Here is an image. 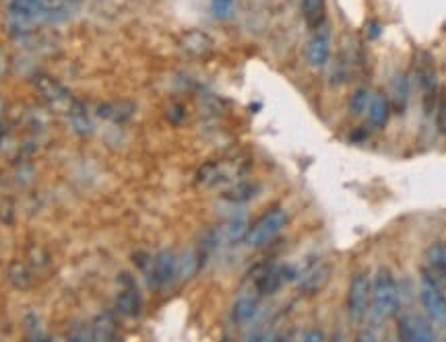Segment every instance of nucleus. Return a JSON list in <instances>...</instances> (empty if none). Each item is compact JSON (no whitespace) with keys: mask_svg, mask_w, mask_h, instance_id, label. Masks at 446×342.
Here are the masks:
<instances>
[{"mask_svg":"<svg viewBox=\"0 0 446 342\" xmlns=\"http://www.w3.org/2000/svg\"><path fill=\"white\" fill-rule=\"evenodd\" d=\"M66 114H68L70 126H72L79 134H89V132H91V118H89V114L85 112L83 105L72 103V105L68 108Z\"/></svg>","mask_w":446,"mask_h":342,"instance_id":"20","label":"nucleus"},{"mask_svg":"<svg viewBox=\"0 0 446 342\" xmlns=\"http://www.w3.org/2000/svg\"><path fill=\"white\" fill-rule=\"evenodd\" d=\"M302 339L304 341H324V334L322 332H306Z\"/></svg>","mask_w":446,"mask_h":342,"instance_id":"25","label":"nucleus"},{"mask_svg":"<svg viewBox=\"0 0 446 342\" xmlns=\"http://www.w3.org/2000/svg\"><path fill=\"white\" fill-rule=\"evenodd\" d=\"M295 276H298V272L291 266H281V264L262 266L254 279V291L258 293V297L275 295L285 283L293 281Z\"/></svg>","mask_w":446,"mask_h":342,"instance_id":"7","label":"nucleus"},{"mask_svg":"<svg viewBox=\"0 0 446 342\" xmlns=\"http://www.w3.org/2000/svg\"><path fill=\"white\" fill-rule=\"evenodd\" d=\"M372 316L378 324L389 322L391 318H395L399 314L401 308V295H399V287L397 281L393 276V272L389 268H378L374 281H372Z\"/></svg>","mask_w":446,"mask_h":342,"instance_id":"1","label":"nucleus"},{"mask_svg":"<svg viewBox=\"0 0 446 342\" xmlns=\"http://www.w3.org/2000/svg\"><path fill=\"white\" fill-rule=\"evenodd\" d=\"M370 301H372V281L368 272H358L347 291V314L353 322H362L366 314L370 312Z\"/></svg>","mask_w":446,"mask_h":342,"instance_id":"6","label":"nucleus"},{"mask_svg":"<svg viewBox=\"0 0 446 342\" xmlns=\"http://www.w3.org/2000/svg\"><path fill=\"white\" fill-rule=\"evenodd\" d=\"M426 268L438 279L440 285H446V245L443 241H436L426 250Z\"/></svg>","mask_w":446,"mask_h":342,"instance_id":"17","label":"nucleus"},{"mask_svg":"<svg viewBox=\"0 0 446 342\" xmlns=\"http://www.w3.org/2000/svg\"><path fill=\"white\" fill-rule=\"evenodd\" d=\"M420 299H422V305H424L430 322L440 324V326L446 324V297L443 293V285L428 268L422 270Z\"/></svg>","mask_w":446,"mask_h":342,"instance_id":"4","label":"nucleus"},{"mask_svg":"<svg viewBox=\"0 0 446 342\" xmlns=\"http://www.w3.org/2000/svg\"><path fill=\"white\" fill-rule=\"evenodd\" d=\"M260 185L254 183V181H248V179H240V181H233L229 183L225 190H223V200L231 202V204H246L250 202L252 198H256Z\"/></svg>","mask_w":446,"mask_h":342,"instance_id":"15","label":"nucleus"},{"mask_svg":"<svg viewBox=\"0 0 446 342\" xmlns=\"http://www.w3.org/2000/svg\"><path fill=\"white\" fill-rule=\"evenodd\" d=\"M409 105V81L407 77H397L395 83H393V99H391V108L397 112V114H405Z\"/></svg>","mask_w":446,"mask_h":342,"instance_id":"18","label":"nucleus"},{"mask_svg":"<svg viewBox=\"0 0 446 342\" xmlns=\"http://www.w3.org/2000/svg\"><path fill=\"white\" fill-rule=\"evenodd\" d=\"M143 308V297L139 293L137 283L130 274H120L118 281V295H116V310L126 318H137Z\"/></svg>","mask_w":446,"mask_h":342,"instance_id":"9","label":"nucleus"},{"mask_svg":"<svg viewBox=\"0 0 446 342\" xmlns=\"http://www.w3.org/2000/svg\"><path fill=\"white\" fill-rule=\"evenodd\" d=\"M258 314V293L256 295H242L231 308V320L237 326L250 324Z\"/></svg>","mask_w":446,"mask_h":342,"instance_id":"16","label":"nucleus"},{"mask_svg":"<svg viewBox=\"0 0 446 342\" xmlns=\"http://www.w3.org/2000/svg\"><path fill=\"white\" fill-rule=\"evenodd\" d=\"M211 8L217 19H229L235 10V0H211Z\"/></svg>","mask_w":446,"mask_h":342,"instance_id":"23","label":"nucleus"},{"mask_svg":"<svg viewBox=\"0 0 446 342\" xmlns=\"http://www.w3.org/2000/svg\"><path fill=\"white\" fill-rule=\"evenodd\" d=\"M312 37L308 41V48H306V58H308V64L312 68H322L329 58H331V46H333V37H331V29L327 23L318 25L316 29H312Z\"/></svg>","mask_w":446,"mask_h":342,"instance_id":"8","label":"nucleus"},{"mask_svg":"<svg viewBox=\"0 0 446 342\" xmlns=\"http://www.w3.org/2000/svg\"><path fill=\"white\" fill-rule=\"evenodd\" d=\"M143 270L147 274L149 287L164 289L178 276V258L172 250H162L155 258L147 260Z\"/></svg>","mask_w":446,"mask_h":342,"instance_id":"5","label":"nucleus"},{"mask_svg":"<svg viewBox=\"0 0 446 342\" xmlns=\"http://www.w3.org/2000/svg\"><path fill=\"white\" fill-rule=\"evenodd\" d=\"M436 124H438V130L446 134V101L440 105L438 110V118H436Z\"/></svg>","mask_w":446,"mask_h":342,"instance_id":"24","label":"nucleus"},{"mask_svg":"<svg viewBox=\"0 0 446 342\" xmlns=\"http://www.w3.org/2000/svg\"><path fill=\"white\" fill-rule=\"evenodd\" d=\"M331 279V266L329 264H316L310 270L304 272L302 281H300V291L304 295H318Z\"/></svg>","mask_w":446,"mask_h":342,"instance_id":"13","label":"nucleus"},{"mask_svg":"<svg viewBox=\"0 0 446 342\" xmlns=\"http://www.w3.org/2000/svg\"><path fill=\"white\" fill-rule=\"evenodd\" d=\"M37 89H39L41 97L48 103H52L54 108H58L62 112H68V108L72 105V99H70L68 91L60 83H56L54 79H50V77H41L37 81Z\"/></svg>","mask_w":446,"mask_h":342,"instance_id":"12","label":"nucleus"},{"mask_svg":"<svg viewBox=\"0 0 446 342\" xmlns=\"http://www.w3.org/2000/svg\"><path fill=\"white\" fill-rule=\"evenodd\" d=\"M391 110H393V108H391V99H389L387 93H376V95H372L370 105H368V110H366L370 126H372V128H382V126L389 122Z\"/></svg>","mask_w":446,"mask_h":342,"instance_id":"14","label":"nucleus"},{"mask_svg":"<svg viewBox=\"0 0 446 342\" xmlns=\"http://www.w3.org/2000/svg\"><path fill=\"white\" fill-rule=\"evenodd\" d=\"M250 170V161L244 157H233V159H215L207 161L199 173L197 181L203 185H229L233 181H240Z\"/></svg>","mask_w":446,"mask_h":342,"instance_id":"2","label":"nucleus"},{"mask_svg":"<svg viewBox=\"0 0 446 342\" xmlns=\"http://www.w3.org/2000/svg\"><path fill=\"white\" fill-rule=\"evenodd\" d=\"M397 334L401 341H432L434 339V330L432 326L416 316H403L399 318V326H397Z\"/></svg>","mask_w":446,"mask_h":342,"instance_id":"10","label":"nucleus"},{"mask_svg":"<svg viewBox=\"0 0 446 342\" xmlns=\"http://www.w3.org/2000/svg\"><path fill=\"white\" fill-rule=\"evenodd\" d=\"M287 221H289L287 210L281 208V206H275V208H271L269 212H264V214L248 229V233H246L244 239H246V243H248L250 248H264V245H269V243L285 229Z\"/></svg>","mask_w":446,"mask_h":342,"instance_id":"3","label":"nucleus"},{"mask_svg":"<svg viewBox=\"0 0 446 342\" xmlns=\"http://www.w3.org/2000/svg\"><path fill=\"white\" fill-rule=\"evenodd\" d=\"M201 254H197V252H186L180 260H178V274L186 281V279H191V276H195V272L199 270V266H201Z\"/></svg>","mask_w":446,"mask_h":342,"instance_id":"22","label":"nucleus"},{"mask_svg":"<svg viewBox=\"0 0 446 342\" xmlns=\"http://www.w3.org/2000/svg\"><path fill=\"white\" fill-rule=\"evenodd\" d=\"M302 12L310 29H316L318 25L324 23L327 6L324 0H302Z\"/></svg>","mask_w":446,"mask_h":342,"instance_id":"19","label":"nucleus"},{"mask_svg":"<svg viewBox=\"0 0 446 342\" xmlns=\"http://www.w3.org/2000/svg\"><path fill=\"white\" fill-rule=\"evenodd\" d=\"M180 48L186 54L195 56V58H205V56H209L215 50V43H213V39L205 31L191 29V31H186L180 37Z\"/></svg>","mask_w":446,"mask_h":342,"instance_id":"11","label":"nucleus"},{"mask_svg":"<svg viewBox=\"0 0 446 342\" xmlns=\"http://www.w3.org/2000/svg\"><path fill=\"white\" fill-rule=\"evenodd\" d=\"M370 99H372V95H370L368 87L356 89L353 95L349 97V112H351V116L358 118V116L366 114V110H368V105H370Z\"/></svg>","mask_w":446,"mask_h":342,"instance_id":"21","label":"nucleus"}]
</instances>
